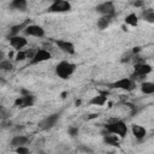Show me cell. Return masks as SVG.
Listing matches in <instances>:
<instances>
[{"label":"cell","instance_id":"cell-1","mask_svg":"<svg viewBox=\"0 0 154 154\" xmlns=\"http://www.w3.org/2000/svg\"><path fill=\"white\" fill-rule=\"evenodd\" d=\"M105 130L108 134L117 135L118 137H125L128 134V125L119 119H113L105 125Z\"/></svg>","mask_w":154,"mask_h":154},{"label":"cell","instance_id":"cell-2","mask_svg":"<svg viewBox=\"0 0 154 154\" xmlns=\"http://www.w3.org/2000/svg\"><path fill=\"white\" fill-rule=\"evenodd\" d=\"M75 71H76V64L70 63L67 60H63L55 66V75L61 79L70 78Z\"/></svg>","mask_w":154,"mask_h":154},{"label":"cell","instance_id":"cell-3","mask_svg":"<svg viewBox=\"0 0 154 154\" xmlns=\"http://www.w3.org/2000/svg\"><path fill=\"white\" fill-rule=\"evenodd\" d=\"M150 72H152V66L149 64H147V63H136L135 64V71L130 76V79H132L135 82V79H141Z\"/></svg>","mask_w":154,"mask_h":154},{"label":"cell","instance_id":"cell-4","mask_svg":"<svg viewBox=\"0 0 154 154\" xmlns=\"http://www.w3.org/2000/svg\"><path fill=\"white\" fill-rule=\"evenodd\" d=\"M47 11L51 12V13H64V12H69V11H71V4L69 1H66V0H54L49 5V7H48Z\"/></svg>","mask_w":154,"mask_h":154},{"label":"cell","instance_id":"cell-5","mask_svg":"<svg viewBox=\"0 0 154 154\" xmlns=\"http://www.w3.org/2000/svg\"><path fill=\"white\" fill-rule=\"evenodd\" d=\"M95 10H96V12H99L101 16H105V17L113 18L116 16V7H114V4L112 1L101 2L95 7Z\"/></svg>","mask_w":154,"mask_h":154},{"label":"cell","instance_id":"cell-6","mask_svg":"<svg viewBox=\"0 0 154 154\" xmlns=\"http://www.w3.org/2000/svg\"><path fill=\"white\" fill-rule=\"evenodd\" d=\"M112 88H116V89H122V90H125V91H131L135 89L136 84L132 79L130 78H120L116 82H113L112 84H109Z\"/></svg>","mask_w":154,"mask_h":154},{"label":"cell","instance_id":"cell-7","mask_svg":"<svg viewBox=\"0 0 154 154\" xmlns=\"http://www.w3.org/2000/svg\"><path fill=\"white\" fill-rule=\"evenodd\" d=\"M59 118H60V114L59 113H53V114L43 118L38 123V128L42 129V130H49V129H52V128L55 126V124L58 123Z\"/></svg>","mask_w":154,"mask_h":154},{"label":"cell","instance_id":"cell-8","mask_svg":"<svg viewBox=\"0 0 154 154\" xmlns=\"http://www.w3.org/2000/svg\"><path fill=\"white\" fill-rule=\"evenodd\" d=\"M51 57L52 55L47 49H43V48L36 49L34 57L30 59V65H36V64H41L43 61H47L51 59Z\"/></svg>","mask_w":154,"mask_h":154},{"label":"cell","instance_id":"cell-9","mask_svg":"<svg viewBox=\"0 0 154 154\" xmlns=\"http://www.w3.org/2000/svg\"><path fill=\"white\" fill-rule=\"evenodd\" d=\"M34 101H35V97L29 93L26 95H22L19 97H17L14 100V106L18 107V108H26V107L32 106Z\"/></svg>","mask_w":154,"mask_h":154},{"label":"cell","instance_id":"cell-10","mask_svg":"<svg viewBox=\"0 0 154 154\" xmlns=\"http://www.w3.org/2000/svg\"><path fill=\"white\" fill-rule=\"evenodd\" d=\"M24 34L26 36H34V37H42L45 36V29L41 25L37 24H29L24 29Z\"/></svg>","mask_w":154,"mask_h":154},{"label":"cell","instance_id":"cell-11","mask_svg":"<svg viewBox=\"0 0 154 154\" xmlns=\"http://www.w3.org/2000/svg\"><path fill=\"white\" fill-rule=\"evenodd\" d=\"M8 41H10L11 47H13L17 51H22V48L25 47L26 43H28L26 38L23 37V36H19V35H17V36H10L8 37Z\"/></svg>","mask_w":154,"mask_h":154},{"label":"cell","instance_id":"cell-12","mask_svg":"<svg viewBox=\"0 0 154 154\" xmlns=\"http://www.w3.org/2000/svg\"><path fill=\"white\" fill-rule=\"evenodd\" d=\"M58 48L60 51H63L64 53H67V54H75L76 49H75V45L70 41H66V40H57L55 41Z\"/></svg>","mask_w":154,"mask_h":154},{"label":"cell","instance_id":"cell-13","mask_svg":"<svg viewBox=\"0 0 154 154\" xmlns=\"http://www.w3.org/2000/svg\"><path fill=\"white\" fill-rule=\"evenodd\" d=\"M30 142V138L28 136H24V135H17L14 137H12L10 144L14 148H18V147H22V146H26L28 143Z\"/></svg>","mask_w":154,"mask_h":154},{"label":"cell","instance_id":"cell-14","mask_svg":"<svg viewBox=\"0 0 154 154\" xmlns=\"http://www.w3.org/2000/svg\"><path fill=\"white\" fill-rule=\"evenodd\" d=\"M131 131H132V135H134L138 141L143 140V138L146 137V135H147V130H146L142 125H138V124H134V125L131 126Z\"/></svg>","mask_w":154,"mask_h":154},{"label":"cell","instance_id":"cell-15","mask_svg":"<svg viewBox=\"0 0 154 154\" xmlns=\"http://www.w3.org/2000/svg\"><path fill=\"white\" fill-rule=\"evenodd\" d=\"M107 101V93H100L95 96H93L89 101L90 105L93 106H103Z\"/></svg>","mask_w":154,"mask_h":154},{"label":"cell","instance_id":"cell-16","mask_svg":"<svg viewBox=\"0 0 154 154\" xmlns=\"http://www.w3.org/2000/svg\"><path fill=\"white\" fill-rule=\"evenodd\" d=\"M111 20H112V18H111V17L101 16V17L97 19L96 25H97V28H99L100 30H105V29H107V28H108V25L111 24Z\"/></svg>","mask_w":154,"mask_h":154},{"label":"cell","instance_id":"cell-17","mask_svg":"<svg viewBox=\"0 0 154 154\" xmlns=\"http://www.w3.org/2000/svg\"><path fill=\"white\" fill-rule=\"evenodd\" d=\"M103 141L106 144H111V146H119V137L117 135H113V134H108L106 132L105 137H103Z\"/></svg>","mask_w":154,"mask_h":154},{"label":"cell","instance_id":"cell-18","mask_svg":"<svg viewBox=\"0 0 154 154\" xmlns=\"http://www.w3.org/2000/svg\"><path fill=\"white\" fill-rule=\"evenodd\" d=\"M10 6L14 10H19V11H25L28 7V2L25 0H13Z\"/></svg>","mask_w":154,"mask_h":154},{"label":"cell","instance_id":"cell-19","mask_svg":"<svg viewBox=\"0 0 154 154\" xmlns=\"http://www.w3.org/2000/svg\"><path fill=\"white\" fill-rule=\"evenodd\" d=\"M141 91L143 94H147V95L154 94V83H152V82H143L141 84Z\"/></svg>","mask_w":154,"mask_h":154},{"label":"cell","instance_id":"cell-20","mask_svg":"<svg viewBox=\"0 0 154 154\" xmlns=\"http://www.w3.org/2000/svg\"><path fill=\"white\" fill-rule=\"evenodd\" d=\"M29 25L28 22H24V23H20V24H17V25H13L11 29H10V35L11 36H17L18 32L22 30V29H25V26Z\"/></svg>","mask_w":154,"mask_h":154},{"label":"cell","instance_id":"cell-21","mask_svg":"<svg viewBox=\"0 0 154 154\" xmlns=\"http://www.w3.org/2000/svg\"><path fill=\"white\" fill-rule=\"evenodd\" d=\"M125 23L129 24V25H131V26H136L138 24V17H137V14H135V13L128 14L125 17Z\"/></svg>","mask_w":154,"mask_h":154},{"label":"cell","instance_id":"cell-22","mask_svg":"<svg viewBox=\"0 0 154 154\" xmlns=\"http://www.w3.org/2000/svg\"><path fill=\"white\" fill-rule=\"evenodd\" d=\"M142 17L144 20L149 22V23H153L154 22V11L152 8H148V10H144L142 12Z\"/></svg>","mask_w":154,"mask_h":154},{"label":"cell","instance_id":"cell-23","mask_svg":"<svg viewBox=\"0 0 154 154\" xmlns=\"http://www.w3.org/2000/svg\"><path fill=\"white\" fill-rule=\"evenodd\" d=\"M12 67H13V65H12V63L10 60H2V61H0V70L1 71H11Z\"/></svg>","mask_w":154,"mask_h":154},{"label":"cell","instance_id":"cell-24","mask_svg":"<svg viewBox=\"0 0 154 154\" xmlns=\"http://www.w3.org/2000/svg\"><path fill=\"white\" fill-rule=\"evenodd\" d=\"M24 59H26L25 51H18V53L16 54V60L17 61H23Z\"/></svg>","mask_w":154,"mask_h":154},{"label":"cell","instance_id":"cell-25","mask_svg":"<svg viewBox=\"0 0 154 154\" xmlns=\"http://www.w3.org/2000/svg\"><path fill=\"white\" fill-rule=\"evenodd\" d=\"M78 128L77 126H70L69 129H67V132H69V135L71 136V137H75V136H77L78 135Z\"/></svg>","mask_w":154,"mask_h":154},{"label":"cell","instance_id":"cell-26","mask_svg":"<svg viewBox=\"0 0 154 154\" xmlns=\"http://www.w3.org/2000/svg\"><path fill=\"white\" fill-rule=\"evenodd\" d=\"M16 153L17 154H29V148L26 146L18 147V148H16Z\"/></svg>","mask_w":154,"mask_h":154},{"label":"cell","instance_id":"cell-27","mask_svg":"<svg viewBox=\"0 0 154 154\" xmlns=\"http://www.w3.org/2000/svg\"><path fill=\"white\" fill-rule=\"evenodd\" d=\"M78 149H79V150H82V152H85V153H90V154L93 153V150H91L90 148L85 147V146H79V147H78Z\"/></svg>","mask_w":154,"mask_h":154},{"label":"cell","instance_id":"cell-28","mask_svg":"<svg viewBox=\"0 0 154 154\" xmlns=\"http://www.w3.org/2000/svg\"><path fill=\"white\" fill-rule=\"evenodd\" d=\"M132 5L136 6V7H140V6L143 5V1H135V2H132Z\"/></svg>","mask_w":154,"mask_h":154},{"label":"cell","instance_id":"cell-29","mask_svg":"<svg viewBox=\"0 0 154 154\" xmlns=\"http://www.w3.org/2000/svg\"><path fill=\"white\" fill-rule=\"evenodd\" d=\"M4 58H5V54H4V52L0 49V61H2V60H4Z\"/></svg>","mask_w":154,"mask_h":154},{"label":"cell","instance_id":"cell-30","mask_svg":"<svg viewBox=\"0 0 154 154\" xmlns=\"http://www.w3.org/2000/svg\"><path fill=\"white\" fill-rule=\"evenodd\" d=\"M76 105H81V100H76Z\"/></svg>","mask_w":154,"mask_h":154},{"label":"cell","instance_id":"cell-31","mask_svg":"<svg viewBox=\"0 0 154 154\" xmlns=\"http://www.w3.org/2000/svg\"><path fill=\"white\" fill-rule=\"evenodd\" d=\"M109 154H113V153H109Z\"/></svg>","mask_w":154,"mask_h":154}]
</instances>
